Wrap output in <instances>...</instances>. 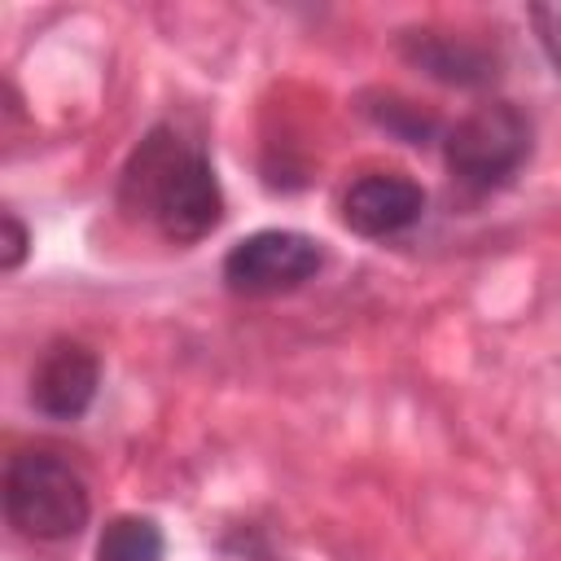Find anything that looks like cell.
<instances>
[{
    "mask_svg": "<svg viewBox=\"0 0 561 561\" xmlns=\"http://www.w3.org/2000/svg\"><path fill=\"white\" fill-rule=\"evenodd\" d=\"M118 206L175 245L210 237L224 219V188L206 149L175 123H158L118 175Z\"/></svg>",
    "mask_w": 561,
    "mask_h": 561,
    "instance_id": "cell-1",
    "label": "cell"
},
{
    "mask_svg": "<svg viewBox=\"0 0 561 561\" xmlns=\"http://www.w3.org/2000/svg\"><path fill=\"white\" fill-rule=\"evenodd\" d=\"M0 500L9 526L35 543L75 539L92 517V495L83 473L48 447H22L9 456Z\"/></svg>",
    "mask_w": 561,
    "mask_h": 561,
    "instance_id": "cell-2",
    "label": "cell"
},
{
    "mask_svg": "<svg viewBox=\"0 0 561 561\" xmlns=\"http://www.w3.org/2000/svg\"><path fill=\"white\" fill-rule=\"evenodd\" d=\"M535 149V123L513 101H486L469 110L443 140V162L451 180L469 193H495L517 180V171L530 162Z\"/></svg>",
    "mask_w": 561,
    "mask_h": 561,
    "instance_id": "cell-3",
    "label": "cell"
},
{
    "mask_svg": "<svg viewBox=\"0 0 561 561\" xmlns=\"http://www.w3.org/2000/svg\"><path fill=\"white\" fill-rule=\"evenodd\" d=\"M324 267V245L294 228H259L228 245L224 254V285L245 298H272L302 289Z\"/></svg>",
    "mask_w": 561,
    "mask_h": 561,
    "instance_id": "cell-4",
    "label": "cell"
},
{
    "mask_svg": "<svg viewBox=\"0 0 561 561\" xmlns=\"http://www.w3.org/2000/svg\"><path fill=\"white\" fill-rule=\"evenodd\" d=\"M101 386V355L79 337H57L31 368V403L48 421H79Z\"/></svg>",
    "mask_w": 561,
    "mask_h": 561,
    "instance_id": "cell-5",
    "label": "cell"
},
{
    "mask_svg": "<svg viewBox=\"0 0 561 561\" xmlns=\"http://www.w3.org/2000/svg\"><path fill=\"white\" fill-rule=\"evenodd\" d=\"M425 215V188L403 171H368L342 193V224L359 237H399Z\"/></svg>",
    "mask_w": 561,
    "mask_h": 561,
    "instance_id": "cell-6",
    "label": "cell"
},
{
    "mask_svg": "<svg viewBox=\"0 0 561 561\" xmlns=\"http://www.w3.org/2000/svg\"><path fill=\"white\" fill-rule=\"evenodd\" d=\"M403 57L412 66H421L425 75L443 79V83H460V88H478L486 79H495V61L482 44L451 35V31H403L399 39Z\"/></svg>",
    "mask_w": 561,
    "mask_h": 561,
    "instance_id": "cell-7",
    "label": "cell"
},
{
    "mask_svg": "<svg viewBox=\"0 0 561 561\" xmlns=\"http://www.w3.org/2000/svg\"><path fill=\"white\" fill-rule=\"evenodd\" d=\"M162 557H167L162 526L140 513L114 517L96 539V561H162Z\"/></svg>",
    "mask_w": 561,
    "mask_h": 561,
    "instance_id": "cell-8",
    "label": "cell"
},
{
    "mask_svg": "<svg viewBox=\"0 0 561 561\" xmlns=\"http://www.w3.org/2000/svg\"><path fill=\"white\" fill-rule=\"evenodd\" d=\"M368 114L390 131V136H399V140H408V145H425L430 136H434V114H421V105H412V101H403V96H394V92H386V96H377V105H368Z\"/></svg>",
    "mask_w": 561,
    "mask_h": 561,
    "instance_id": "cell-9",
    "label": "cell"
},
{
    "mask_svg": "<svg viewBox=\"0 0 561 561\" xmlns=\"http://www.w3.org/2000/svg\"><path fill=\"white\" fill-rule=\"evenodd\" d=\"M0 245H4V250H0V267H4V272H18L22 259H26L31 232L22 228V219H18L13 210H4V241H0Z\"/></svg>",
    "mask_w": 561,
    "mask_h": 561,
    "instance_id": "cell-10",
    "label": "cell"
}]
</instances>
